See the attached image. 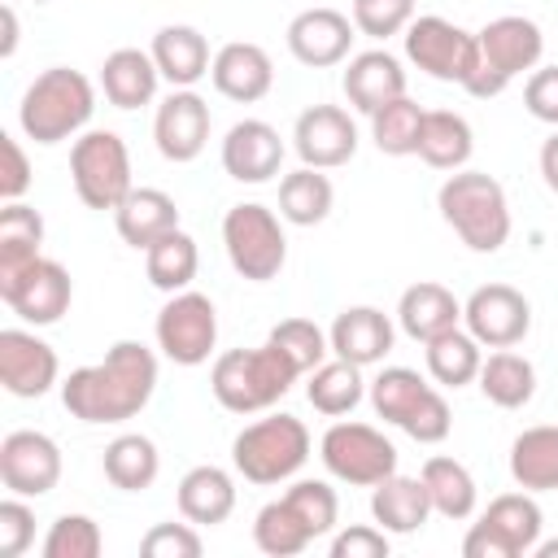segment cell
I'll return each instance as SVG.
<instances>
[{
	"label": "cell",
	"mask_w": 558,
	"mask_h": 558,
	"mask_svg": "<svg viewBox=\"0 0 558 558\" xmlns=\"http://www.w3.org/2000/svg\"><path fill=\"white\" fill-rule=\"evenodd\" d=\"M70 296H74L70 270L61 262H52V257H35L26 270H17L13 279L0 283V301L22 323H35V327L57 323L70 310Z\"/></svg>",
	"instance_id": "12"
},
{
	"label": "cell",
	"mask_w": 558,
	"mask_h": 558,
	"mask_svg": "<svg viewBox=\"0 0 558 558\" xmlns=\"http://www.w3.org/2000/svg\"><path fill=\"white\" fill-rule=\"evenodd\" d=\"M541 174H545V187L558 192V135H549L541 144Z\"/></svg>",
	"instance_id": "54"
},
{
	"label": "cell",
	"mask_w": 558,
	"mask_h": 558,
	"mask_svg": "<svg viewBox=\"0 0 558 558\" xmlns=\"http://www.w3.org/2000/svg\"><path fill=\"white\" fill-rule=\"evenodd\" d=\"M283 166V140L270 122L244 118L222 135V170L235 183H266Z\"/></svg>",
	"instance_id": "19"
},
{
	"label": "cell",
	"mask_w": 558,
	"mask_h": 558,
	"mask_svg": "<svg viewBox=\"0 0 558 558\" xmlns=\"http://www.w3.org/2000/svg\"><path fill=\"white\" fill-rule=\"evenodd\" d=\"M105 480L113 484V488H122V493H144L153 480H157V471H161V453H157V445L148 440V436H140V432H126V436H113L109 445H105Z\"/></svg>",
	"instance_id": "33"
},
{
	"label": "cell",
	"mask_w": 558,
	"mask_h": 558,
	"mask_svg": "<svg viewBox=\"0 0 558 558\" xmlns=\"http://www.w3.org/2000/svg\"><path fill=\"white\" fill-rule=\"evenodd\" d=\"M331 179L314 166H301L292 174L279 179V218H288L292 227H314L331 214Z\"/></svg>",
	"instance_id": "36"
},
{
	"label": "cell",
	"mask_w": 558,
	"mask_h": 558,
	"mask_svg": "<svg viewBox=\"0 0 558 558\" xmlns=\"http://www.w3.org/2000/svg\"><path fill=\"white\" fill-rule=\"evenodd\" d=\"M401 427H405V436H414L418 445H440V440L449 436V427H453L449 401H445L436 388H427V392H423V401L410 410V418H405Z\"/></svg>",
	"instance_id": "48"
},
{
	"label": "cell",
	"mask_w": 558,
	"mask_h": 558,
	"mask_svg": "<svg viewBox=\"0 0 558 558\" xmlns=\"http://www.w3.org/2000/svg\"><path fill=\"white\" fill-rule=\"evenodd\" d=\"M397 323H401V331H405L410 340L427 344L432 336H440V331H449V327L462 323V305H458V296H453L445 283L423 279V283H410V288L401 292V301H397Z\"/></svg>",
	"instance_id": "24"
},
{
	"label": "cell",
	"mask_w": 558,
	"mask_h": 558,
	"mask_svg": "<svg viewBox=\"0 0 558 558\" xmlns=\"http://www.w3.org/2000/svg\"><path fill=\"white\" fill-rule=\"evenodd\" d=\"M305 397H310V405H314L318 414H327V418L349 414V410L366 397L362 366H353V362H344V357H331V362L314 366V371H310V384H305Z\"/></svg>",
	"instance_id": "38"
},
{
	"label": "cell",
	"mask_w": 558,
	"mask_h": 558,
	"mask_svg": "<svg viewBox=\"0 0 558 558\" xmlns=\"http://www.w3.org/2000/svg\"><path fill=\"white\" fill-rule=\"evenodd\" d=\"M157 388V357L140 340H118L105 362L70 371L61 384V405L83 423H126Z\"/></svg>",
	"instance_id": "1"
},
{
	"label": "cell",
	"mask_w": 558,
	"mask_h": 558,
	"mask_svg": "<svg viewBox=\"0 0 558 558\" xmlns=\"http://www.w3.org/2000/svg\"><path fill=\"white\" fill-rule=\"evenodd\" d=\"M253 541H257V549L270 554V558H292V554H301V549L314 541V532H310L305 519L288 506V497H279V501H266V506L257 510V519H253Z\"/></svg>",
	"instance_id": "41"
},
{
	"label": "cell",
	"mask_w": 558,
	"mask_h": 558,
	"mask_svg": "<svg viewBox=\"0 0 558 558\" xmlns=\"http://www.w3.org/2000/svg\"><path fill=\"white\" fill-rule=\"evenodd\" d=\"M292 148L301 166L336 170L357 153V126L340 105H310L292 126Z\"/></svg>",
	"instance_id": "16"
},
{
	"label": "cell",
	"mask_w": 558,
	"mask_h": 558,
	"mask_svg": "<svg viewBox=\"0 0 558 558\" xmlns=\"http://www.w3.org/2000/svg\"><path fill=\"white\" fill-rule=\"evenodd\" d=\"M196 266H201V253H196V240H192L183 227L166 231L157 244L144 248L148 283L161 288V292H183V288L196 279Z\"/></svg>",
	"instance_id": "37"
},
{
	"label": "cell",
	"mask_w": 558,
	"mask_h": 558,
	"mask_svg": "<svg viewBox=\"0 0 558 558\" xmlns=\"http://www.w3.org/2000/svg\"><path fill=\"white\" fill-rule=\"evenodd\" d=\"M371 514H375V523H379L384 532L410 536V532H418L436 510H432L427 484H423L418 475H397V471H392L388 480L375 484V493H371Z\"/></svg>",
	"instance_id": "23"
},
{
	"label": "cell",
	"mask_w": 558,
	"mask_h": 558,
	"mask_svg": "<svg viewBox=\"0 0 558 558\" xmlns=\"http://www.w3.org/2000/svg\"><path fill=\"white\" fill-rule=\"evenodd\" d=\"M414 22V0H353V26L371 39L405 35Z\"/></svg>",
	"instance_id": "46"
},
{
	"label": "cell",
	"mask_w": 558,
	"mask_h": 558,
	"mask_svg": "<svg viewBox=\"0 0 558 558\" xmlns=\"http://www.w3.org/2000/svg\"><path fill=\"white\" fill-rule=\"evenodd\" d=\"M57 353L48 340H39L35 331L22 327H4L0 331V384L13 397H44L57 384Z\"/></svg>",
	"instance_id": "17"
},
{
	"label": "cell",
	"mask_w": 558,
	"mask_h": 558,
	"mask_svg": "<svg viewBox=\"0 0 558 558\" xmlns=\"http://www.w3.org/2000/svg\"><path fill=\"white\" fill-rule=\"evenodd\" d=\"M310 458V432L296 414H266L231 440V462L248 484H283Z\"/></svg>",
	"instance_id": "6"
},
{
	"label": "cell",
	"mask_w": 558,
	"mask_h": 558,
	"mask_svg": "<svg viewBox=\"0 0 558 558\" xmlns=\"http://www.w3.org/2000/svg\"><path fill=\"white\" fill-rule=\"evenodd\" d=\"M423 118H427V109H418L410 96L388 100L384 109L371 113V140H375V148L384 157H410V153H418Z\"/></svg>",
	"instance_id": "39"
},
{
	"label": "cell",
	"mask_w": 558,
	"mask_h": 558,
	"mask_svg": "<svg viewBox=\"0 0 558 558\" xmlns=\"http://www.w3.org/2000/svg\"><path fill=\"white\" fill-rule=\"evenodd\" d=\"M323 466L353 488H375L397 471V445L371 423H331L318 440Z\"/></svg>",
	"instance_id": "10"
},
{
	"label": "cell",
	"mask_w": 558,
	"mask_h": 558,
	"mask_svg": "<svg viewBox=\"0 0 558 558\" xmlns=\"http://www.w3.org/2000/svg\"><path fill=\"white\" fill-rule=\"evenodd\" d=\"M480 39V61H475V74L466 83L471 96L488 100V96H501L519 74L536 70L541 65V52H545V35L532 17H519V13H506V17H493L475 31Z\"/></svg>",
	"instance_id": "5"
},
{
	"label": "cell",
	"mask_w": 558,
	"mask_h": 558,
	"mask_svg": "<svg viewBox=\"0 0 558 558\" xmlns=\"http://www.w3.org/2000/svg\"><path fill=\"white\" fill-rule=\"evenodd\" d=\"M100 549L105 536L92 514H61L44 536V558H96Z\"/></svg>",
	"instance_id": "44"
},
{
	"label": "cell",
	"mask_w": 558,
	"mask_h": 558,
	"mask_svg": "<svg viewBox=\"0 0 558 558\" xmlns=\"http://www.w3.org/2000/svg\"><path fill=\"white\" fill-rule=\"evenodd\" d=\"M0 480L17 497H44L61 480V449L44 432H9L0 440Z\"/></svg>",
	"instance_id": "14"
},
{
	"label": "cell",
	"mask_w": 558,
	"mask_h": 558,
	"mask_svg": "<svg viewBox=\"0 0 558 558\" xmlns=\"http://www.w3.org/2000/svg\"><path fill=\"white\" fill-rule=\"evenodd\" d=\"M283 497H288V506L305 519V527L314 532V541L327 536V532L336 527V519H340V497H336V488L323 484V480H296Z\"/></svg>",
	"instance_id": "45"
},
{
	"label": "cell",
	"mask_w": 558,
	"mask_h": 558,
	"mask_svg": "<svg viewBox=\"0 0 558 558\" xmlns=\"http://www.w3.org/2000/svg\"><path fill=\"white\" fill-rule=\"evenodd\" d=\"M39 244H44L39 209H31L22 201H4V209H0V283L13 279L17 270H26L35 257H44Z\"/></svg>",
	"instance_id": "32"
},
{
	"label": "cell",
	"mask_w": 558,
	"mask_h": 558,
	"mask_svg": "<svg viewBox=\"0 0 558 558\" xmlns=\"http://www.w3.org/2000/svg\"><path fill=\"white\" fill-rule=\"evenodd\" d=\"M331 558H388V532L375 523H357L331 536Z\"/></svg>",
	"instance_id": "51"
},
{
	"label": "cell",
	"mask_w": 558,
	"mask_h": 558,
	"mask_svg": "<svg viewBox=\"0 0 558 558\" xmlns=\"http://www.w3.org/2000/svg\"><path fill=\"white\" fill-rule=\"evenodd\" d=\"M480 349H484V344H480L471 331L449 327V331H440V336H432V340L423 344V353H427V375H432L440 388H462V384L480 379V366H484V353H480Z\"/></svg>",
	"instance_id": "31"
},
{
	"label": "cell",
	"mask_w": 558,
	"mask_h": 558,
	"mask_svg": "<svg viewBox=\"0 0 558 558\" xmlns=\"http://www.w3.org/2000/svg\"><path fill=\"white\" fill-rule=\"evenodd\" d=\"M401 39H405V61L418 65L427 78L458 83V87L471 83L475 61H480V39L471 31H462L458 22L427 13V17H414Z\"/></svg>",
	"instance_id": "9"
},
{
	"label": "cell",
	"mask_w": 558,
	"mask_h": 558,
	"mask_svg": "<svg viewBox=\"0 0 558 558\" xmlns=\"http://www.w3.org/2000/svg\"><path fill=\"white\" fill-rule=\"evenodd\" d=\"M340 87H344L349 105L371 118V113L384 109L388 100L405 96V70H401V61H397L388 48H371V52L349 57V70H344Z\"/></svg>",
	"instance_id": "22"
},
{
	"label": "cell",
	"mask_w": 558,
	"mask_h": 558,
	"mask_svg": "<svg viewBox=\"0 0 558 558\" xmlns=\"http://www.w3.org/2000/svg\"><path fill=\"white\" fill-rule=\"evenodd\" d=\"M480 519L493 523V527L514 545L519 558L532 554L536 541H541V506H536V497H532L527 488H523V493H501V497H493Z\"/></svg>",
	"instance_id": "40"
},
{
	"label": "cell",
	"mask_w": 558,
	"mask_h": 558,
	"mask_svg": "<svg viewBox=\"0 0 558 558\" xmlns=\"http://www.w3.org/2000/svg\"><path fill=\"white\" fill-rule=\"evenodd\" d=\"M440 218L458 231L471 253H497L510 240V205L493 174L484 170H453L436 192Z\"/></svg>",
	"instance_id": "3"
},
{
	"label": "cell",
	"mask_w": 558,
	"mask_h": 558,
	"mask_svg": "<svg viewBox=\"0 0 558 558\" xmlns=\"http://www.w3.org/2000/svg\"><path fill=\"white\" fill-rule=\"evenodd\" d=\"M157 61L153 52H140V48H113L100 65V87H105V100L118 105V109H140L157 96Z\"/></svg>",
	"instance_id": "27"
},
{
	"label": "cell",
	"mask_w": 558,
	"mask_h": 558,
	"mask_svg": "<svg viewBox=\"0 0 558 558\" xmlns=\"http://www.w3.org/2000/svg\"><path fill=\"white\" fill-rule=\"evenodd\" d=\"M35 541V510L13 493L0 501V558H22Z\"/></svg>",
	"instance_id": "49"
},
{
	"label": "cell",
	"mask_w": 558,
	"mask_h": 558,
	"mask_svg": "<svg viewBox=\"0 0 558 558\" xmlns=\"http://www.w3.org/2000/svg\"><path fill=\"white\" fill-rule=\"evenodd\" d=\"M113 222H118V235L131 248H148L166 231L179 227V209H174V201L161 187H131L126 201L113 209Z\"/></svg>",
	"instance_id": "28"
},
{
	"label": "cell",
	"mask_w": 558,
	"mask_h": 558,
	"mask_svg": "<svg viewBox=\"0 0 558 558\" xmlns=\"http://www.w3.org/2000/svg\"><path fill=\"white\" fill-rule=\"evenodd\" d=\"M209 78H214L218 96H227L235 105H253L275 87V65H270V52L262 44L231 39V44H222L214 52Z\"/></svg>",
	"instance_id": "20"
},
{
	"label": "cell",
	"mask_w": 558,
	"mask_h": 558,
	"mask_svg": "<svg viewBox=\"0 0 558 558\" xmlns=\"http://www.w3.org/2000/svg\"><path fill=\"white\" fill-rule=\"evenodd\" d=\"M201 549L205 545L196 536V523H157L140 541L144 558H201Z\"/></svg>",
	"instance_id": "47"
},
{
	"label": "cell",
	"mask_w": 558,
	"mask_h": 558,
	"mask_svg": "<svg viewBox=\"0 0 558 558\" xmlns=\"http://www.w3.org/2000/svg\"><path fill=\"white\" fill-rule=\"evenodd\" d=\"M510 475L527 493L558 488V423H541L514 436L510 445Z\"/></svg>",
	"instance_id": "29"
},
{
	"label": "cell",
	"mask_w": 558,
	"mask_h": 558,
	"mask_svg": "<svg viewBox=\"0 0 558 558\" xmlns=\"http://www.w3.org/2000/svg\"><path fill=\"white\" fill-rule=\"evenodd\" d=\"M327 340H331V353L336 357H344L353 366H375V362H384L392 353L397 331H392V318L384 310H375V305H349V310L336 314Z\"/></svg>",
	"instance_id": "21"
},
{
	"label": "cell",
	"mask_w": 558,
	"mask_h": 558,
	"mask_svg": "<svg viewBox=\"0 0 558 558\" xmlns=\"http://www.w3.org/2000/svg\"><path fill=\"white\" fill-rule=\"evenodd\" d=\"M222 248H227V262L235 266V275L248 283H270L288 262V235H283L275 209H266L257 201H248V205L240 201L227 209Z\"/></svg>",
	"instance_id": "7"
},
{
	"label": "cell",
	"mask_w": 558,
	"mask_h": 558,
	"mask_svg": "<svg viewBox=\"0 0 558 558\" xmlns=\"http://www.w3.org/2000/svg\"><path fill=\"white\" fill-rule=\"evenodd\" d=\"M70 179L87 209H118L131 183V153L118 131H83L70 148Z\"/></svg>",
	"instance_id": "8"
},
{
	"label": "cell",
	"mask_w": 558,
	"mask_h": 558,
	"mask_svg": "<svg viewBox=\"0 0 558 558\" xmlns=\"http://www.w3.org/2000/svg\"><path fill=\"white\" fill-rule=\"evenodd\" d=\"M153 140H157V153L166 161H174V166L196 161L209 144V105H205V96H196L192 87H174L157 105Z\"/></svg>",
	"instance_id": "15"
},
{
	"label": "cell",
	"mask_w": 558,
	"mask_h": 558,
	"mask_svg": "<svg viewBox=\"0 0 558 558\" xmlns=\"http://www.w3.org/2000/svg\"><path fill=\"white\" fill-rule=\"evenodd\" d=\"M296 379H301V371L270 340L257 349H227L209 371V388H214L218 405L231 414L270 410Z\"/></svg>",
	"instance_id": "4"
},
{
	"label": "cell",
	"mask_w": 558,
	"mask_h": 558,
	"mask_svg": "<svg viewBox=\"0 0 558 558\" xmlns=\"http://www.w3.org/2000/svg\"><path fill=\"white\" fill-rule=\"evenodd\" d=\"M0 157H4V166H0V196L4 201H22L26 187H31V161H26L22 144L13 135H0Z\"/></svg>",
	"instance_id": "52"
},
{
	"label": "cell",
	"mask_w": 558,
	"mask_h": 558,
	"mask_svg": "<svg viewBox=\"0 0 558 558\" xmlns=\"http://www.w3.org/2000/svg\"><path fill=\"white\" fill-rule=\"evenodd\" d=\"M218 344V310L205 292H170V301L157 314V349L174 366H201L209 362Z\"/></svg>",
	"instance_id": "11"
},
{
	"label": "cell",
	"mask_w": 558,
	"mask_h": 558,
	"mask_svg": "<svg viewBox=\"0 0 558 558\" xmlns=\"http://www.w3.org/2000/svg\"><path fill=\"white\" fill-rule=\"evenodd\" d=\"M153 61H157V70H161V78L170 83V87H192V83H201L205 74H209V39L196 31V26H183V22H174V26H161L157 35H153Z\"/></svg>",
	"instance_id": "25"
},
{
	"label": "cell",
	"mask_w": 558,
	"mask_h": 558,
	"mask_svg": "<svg viewBox=\"0 0 558 558\" xmlns=\"http://www.w3.org/2000/svg\"><path fill=\"white\" fill-rule=\"evenodd\" d=\"M480 392H484L493 405H501V410H519V405H527L532 392H536V371H532V362H527L523 353L497 349V353H488L484 366H480Z\"/></svg>",
	"instance_id": "35"
},
{
	"label": "cell",
	"mask_w": 558,
	"mask_h": 558,
	"mask_svg": "<svg viewBox=\"0 0 558 558\" xmlns=\"http://www.w3.org/2000/svg\"><path fill=\"white\" fill-rule=\"evenodd\" d=\"M462 554H466V558H519L514 545H510L493 523H484V519L471 523V532L462 536Z\"/></svg>",
	"instance_id": "53"
},
{
	"label": "cell",
	"mask_w": 558,
	"mask_h": 558,
	"mask_svg": "<svg viewBox=\"0 0 558 558\" xmlns=\"http://www.w3.org/2000/svg\"><path fill=\"white\" fill-rule=\"evenodd\" d=\"M0 17H4V44H0V57H13V48H17V13H13V4H4Z\"/></svg>",
	"instance_id": "55"
},
{
	"label": "cell",
	"mask_w": 558,
	"mask_h": 558,
	"mask_svg": "<svg viewBox=\"0 0 558 558\" xmlns=\"http://www.w3.org/2000/svg\"><path fill=\"white\" fill-rule=\"evenodd\" d=\"M471 148H475V135H471V122L462 113L427 109L423 135H418V157L432 170H462L471 161Z\"/></svg>",
	"instance_id": "30"
},
{
	"label": "cell",
	"mask_w": 558,
	"mask_h": 558,
	"mask_svg": "<svg viewBox=\"0 0 558 558\" xmlns=\"http://www.w3.org/2000/svg\"><path fill=\"white\" fill-rule=\"evenodd\" d=\"M96 113V87L87 74L70 70V65H52L44 74H35V83L26 87L22 105H17V122L26 131V140L35 144H61L70 135H78Z\"/></svg>",
	"instance_id": "2"
},
{
	"label": "cell",
	"mask_w": 558,
	"mask_h": 558,
	"mask_svg": "<svg viewBox=\"0 0 558 558\" xmlns=\"http://www.w3.org/2000/svg\"><path fill=\"white\" fill-rule=\"evenodd\" d=\"M523 105L536 122H549L558 126V65H541L527 74L523 83Z\"/></svg>",
	"instance_id": "50"
},
{
	"label": "cell",
	"mask_w": 558,
	"mask_h": 558,
	"mask_svg": "<svg viewBox=\"0 0 558 558\" xmlns=\"http://www.w3.org/2000/svg\"><path fill=\"white\" fill-rule=\"evenodd\" d=\"M235 510V480L205 462V466H192L183 480H179V514L196 527H214V523H227Z\"/></svg>",
	"instance_id": "26"
},
{
	"label": "cell",
	"mask_w": 558,
	"mask_h": 558,
	"mask_svg": "<svg viewBox=\"0 0 558 558\" xmlns=\"http://www.w3.org/2000/svg\"><path fill=\"white\" fill-rule=\"evenodd\" d=\"M353 22L340 13V9H305L288 22V52L310 65V70H327V65H340L353 48Z\"/></svg>",
	"instance_id": "18"
},
{
	"label": "cell",
	"mask_w": 558,
	"mask_h": 558,
	"mask_svg": "<svg viewBox=\"0 0 558 558\" xmlns=\"http://www.w3.org/2000/svg\"><path fill=\"white\" fill-rule=\"evenodd\" d=\"M536 558H558V541H536Z\"/></svg>",
	"instance_id": "56"
},
{
	"label": "cell",
	"mask_w": 558,
	"mask_h": 558,
	"mask_svg": "<svg viewBox=\"0 0 558 558\" xmlns=\"http://www.w3.org/2000/svg\"><path fill=\"white\" fill-rule=\"evenodd\" d=\"M466 331L488 349H514L532 327V305L510 283H484L462 305Z\"/></svg>",
	"instance_id": "13"
},
{
	"label": "cell",
	"mask_w": 558,
	"mask_h": 558,
	"mask_svg": "<svg viewBox=\"0 0 558 558\" xmlns=\"http://www.w3.org/2000/svg\"><path fill=\"white\" fill-rule=\"evenodd\" d=\"M432 384L418 375V371H410V366H384L375 379H371V405H375V414L384 418V423H405L410 418V410L423 401V392H427Z\"/></svg>",
	"instance_id": "42"
},
{
	"label": "cell",
	"mask_w": 558,
	"mask_h": 558,
	"mask_svg": "<svg viewBox=\"0 0 558 558\" xmlns=\"http://www.w3.org/2000/svg\"><path fill=\"white\" fill-rule=\"evenodd\" d=\"M266 340H270L301 375H310L314 366H323L327 353H331V340H327V331H323L314 318H283L279 327H270Z\"/></svg>",
	"instance_id": "43"
},
{
	"label": "cell",
	"mask_w": 558,
	"mask_h": 558,
	"mask_svg": "<svg viewBox=\"0 0 558 558\" xmlns=\"http://www.w3.org/2000/svg\"><path fill=\"white\" fill-rule=\"evenodd\" d=\"M418 480L427 484L432 510L440 519H453L458 523V519H471L475 514V480H471V471L458 458H445V453L427 458L423 471H418Z\"/></svg>",
	"instance_id": "34"
}]
</instances>
